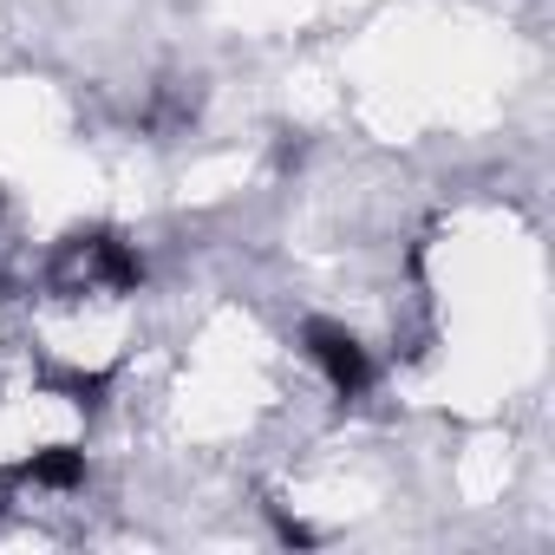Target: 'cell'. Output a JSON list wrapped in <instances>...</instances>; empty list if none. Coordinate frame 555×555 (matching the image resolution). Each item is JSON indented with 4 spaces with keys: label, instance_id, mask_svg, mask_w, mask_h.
Here are the masks:
<instances>
[{
    "label": "cell",
    "instance_id": "obj_1",
    "mask_svg": "<svg viewBox=\"0 0 555 555\" xmlns=\"http://www.w3.org/2000/svg\"><path fill=\"white\" fill-rule=\"evenodd\" d=\"M308 353H314V366L340 386V392H360L366 379H373V366H366V347L347 334V327H327V321H314L308 327Z\"/></svg>",
    "mask_w": 555,
    "mask_h": 555
},
{
    "label": "cell",
    "instance_id": "obj_2",
    "mask_svg": "<svg viewBox=\"0 0 555 555\" xmlns=\"http://www.w3.org/2000/svg\"><path fill=\"white\" fill-rule=\"evenodd\" d=\"M21 477H27V483H47V490H73V483L86 477V457L60 444V451H40L34 464H21Z\"/></svg>",
    "mask_w": 555,
    "mask_h": 555
}]
</instances>
